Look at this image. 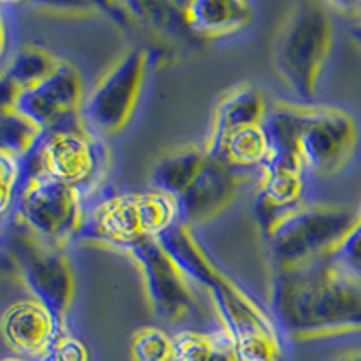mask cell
<instances>
[{
  "label": "cell",
  "mask_w": 361,
  "mask_h": 361,
  "mask_svg": "<svg viewBox=\"0 0 361 361\" xmlns=\"http://www.w3.org/2000/svg\"><path fill=\"white\" fill-rule=\"evenodd\" d=\"M17 215L35 233L60 246L82 226L78 188L40 170L24 185Z\"/></svg>",
  "instance_id": "9c48e42d"
},
{
  "label": "cell",
  "mask_w": 361,
  "mask_h": 361,
  "mask_svg": "<svg viewBox=\"0 0 361 361\" xmlns=\"http://www.w3.org/2000/svg\"><path fill=\"white\" fill-rule=\"evenodd\" d=\"M334 264L353 279L361 280V212L356 226L333 255Z\"/></svg>",
  "instance_id": "603a6c76"
},
{
  "label": "cell",
  "mask_w": 361,
  "mask_h": 361,
  "mask_svg": "<svg viewBox=\"0 0 361 361\" xmlns=\"http://www.w3.org/2000/svg\"><path fill=\"white\" fill-rule=\"evenodd\" d=\"M173 353V338L157 327L137 329L132 336V361H172Z\"/></svg>",
  "instance_id": "7402d4cb"
},
{
  "label": "cell",
  "mask_w": 361,
  "mask_h": 361,
  "mask_svg": "<svg viewBox=\"0 0 361 361\" xmlns=\"http://www.w3.org/2000/svg\"><path fill=\"white\" fill-rule=\"evenodd\" d=\"M2 338L13 353L40 360L62 331L53 312L38 300H17L0 318Z\"/></svg>",
  "instance_id": "4fadbf2b"
},
{
  "label": "cell",
  "mask_w": 361,
  "mask_h": 361,
  "mask_svg": "<svg viewBox=\"0 0 361 361\" xmlns=\"http://www.w3.org/2000/svg\"><path fill=\"white\" fill-rule=\"evenodd\" d=\"M42 172L78 188L96 170V148L83 128L45 134L38 148Z\"/></svg>",
  "instance_id": "5bb4252c"
},
{
  "label": "cell",
  "mask_w": 361,
  "mask_h": 361,
  "mask_svg": "<svg viewBox=\"0 0 361 361\" xmlns=\"http://www.w3.org/2000/svg\"><path fill=\"white\" fill-rule=\"evenodd\" d=\"M357 128L353 116L333 107H302L298 150L305 170L316 176H333L350 159Z\"/></svg>",
  "instance_id": "8fae6325"
},
{
  "label": "cell",
  "mask_w": 361,
  "mask_h": 361,
  "mask_svg": "<svg viewBox=\"0 0 361 361\" xmlns=\"http://www.w3.org/2000/svg\"><path fill=\"white\" fill-rule=\"evenodd\" d=\"M177 221L173 199L159 192L114 195L103 201L94 214L96 231L125 247L141 238H157Z\"/></svg>",
  "instance_id": "52a82bcc"
},
{
  "label": "cell",
  "mask_w": 361,
  "mask_h": 361,
  "mask_svg": "<svg viewBox=\"0 0 361 361\" xmlns=\"http://www.w3.org/2000/svg\"><path fill=\"white\" fill-rule=\"evenodd\" d=\"M271 305L296 340L361 331V283L334 262L275 269Z\"/></svg>",
  "instance_id": "6da1fadb"
},
{
  "label": "cell",
  "mask_w": 361,
  "mask_h": 361,
  "mask_svg": "<svg viewBox=\"0 0 361 361\" xmlns=\"http://www.w3.org/2000/svg\"><path fill=\"white\" fill-rule=\"evenodd\" d=\"M8 251L31 296L49 309L58 325L66 331L74 279L60 246L35 233L17 215L8 235Z\"/></svg>",
  "instance_id": "5b68a950"
},
{
  "label": "cell",
  "mask_w": 361,
  "mask_h": 361,
  "mask_svg": "<svg viewBox=\"0 0 361 361\" xmlns=\"http://www.w3.org/2000/svg\"><path fill=\"white\" fill-rule=\"evenodd\" d=\"M360 214L347 206L311 202L280 212L264 228L276 269L333 257L356 226Z\"/></svg>",
  "instance_id": "3957f363"
},
{
  "label": "cell",
  "mask_w": 361,
  "mask_h": 361,
  "mask_svg": "<svg viewBox=\"0 0 361 361\" xmlns=\"http://www.w3.org/2000/svg\"><path fill=\"white\" fill-rule=\"evenodd\" d=\"M38 361H89V350L78 338L60 333Z\"/></svg>",
  "instance_id": "cb8c5ba5"
},
{
  "label": "cell",
  "mask_w": 361,
  "mask_h": 361,
  "mask_svg": "<svg viewBox=\"0 0 361 361\" xmlns=\"http://www.w3.org/2000/svg\"><path fill=\"white\" fill-rule=\"evenodd\" d=\"M269 152V143L262 123L246 125L243 128L230 132L222 140L215 157L235 166H262Z\"/></svg>",
  "instance_id": "d6986e66"
},
{
  "label": "cell",
  "mask_w": 361,
  "mask_h": 361,
  "mask_svg": "<svg viewBox=\"0 0 361 361\" xmlns=\"http://www.w3.org/2000/svg\"><path fill=\"white\" fill-rule=\"evenodd\" d=\"M20 166H18V157L9 156L6 152H0V212L2 215L8 214L9 206H11L13 197H15V185H17Z\"/></svg>",
  "instance_id": "d4e9b609"
},
{
  "label": "cell",
  "mask_w": 361,
  "mask_h": 361,
  "mask_svg": "<svg viewBox=\"0 0 361 361\" xmlns=\"http://www.w3.org/2000/svg\"><path fill=\"white\" fill-rule=\"evenodd\" d=\"M206 157L208 154H206L204 147H185L163 156L154 164L152 172H150L152 192L169 195L170 199L176 201L202 169Z\"/></svg>",
  "instance_id": "ac0fdd59"
},
{
  "label": "cell",
  "mask_w": 361,
  "mask_h": 361,
  "mask_svg": "<svg viewBox=\"0 0 361 361\" xmlns=\"http://www.w3.org/2000/svg\"><path fill=\"white\" fill-rule=\"evenodd\" d=\"M45 132L13 107H2L0 112V152L20 159L29 154L40 141Z\"/></svg>",
  "instance_id": "44dd1931"
},
{
  "label": "cell",
  "mask_w": 361,
  "mask_h": 361,
  "mask_svg": "<svg viewBox=\"0 0 361 361\" xmlns=\"http://www.w3.org/2000/svg\"><path fill=\"white\" fill-rule=\"evenodd\" d=\"M147 73V51L134 47L103 73L83 102L82 118L102 134H118L130 121Z\"/></svg>",
  "instance_id": "8992f818"
},
{
  "label": "cell",
  "mask_w": 361,
  "mask_h": 361,
  "mask_svg": "<svg viewBox=\"0 0 361 361\" xmlns=\"http://www.w3.org/2000/svg\"><path fill=\"white\" fill-rule=\"evenodd\" d=\"M157 243L172 257L188 280L197 282L209 293L222 331L233 341L240 361H279L280 341L275 324L233 280L212 264L197 240L183 222L157 237Z\"/></svg>",
  "instance_id": "7a4b0ae2"
},
{
  "label": "cell",
  "mask_w": 361,
  "mask_h": 361,
  "mask_svg": "<svg viewBox=\"0 0 361 361\" xmlns=\"http://www.w3.org/2000/svg\"><path fill=\"white\" fill-rule=\"evenodd\" d=\"M83 102L78 69L62 60L47 78L18 92L4 107H13L37 123L45 134H53L58 130L83 128L80 116Z\"/></svg>",
  "instance_id": "30bf717a"
},
{
  "label": "cell",
  "mask_w": 361,
  "mask_h": 361,
  "mask_svg": "<svg viewBox=\"0 0 361 361\" xmlns=\"http://www.w3.org/2000/svg\"><path fill=\"white\" fill-rule=\"evenodd\" d=\"M240 188V177L230 164L217 157H206L202 169L193 177L188 188L176 199L179 222L190 228L221 214Z\"/></svg>",
  "instance_id": "7c38bea8"
},
{
  "label": "cell",
  "mask_w": 361,
  "mask_h": 361,
  "mask_svg": "<svg viewBox=\"0 0 361 361\" xmlns=\"http://www.w3.org/2000/svg\"><path fill=\"white\" fill-rule=\"evenodd\" d=\"M176 353L172 361H240L233 341L224 331L197 333L183 331L173 338Z\"/></svg>",
  "instance_id": "ffe728a7"
},
{
  "label": "cell",
  "mask_w": 361,
  "mask_h": 361,
  "mask_svg": "<svg viewBox=\"0 0 361 361\" xmlns=\"http://www.w3.org/2000/svg\"><path fill=\"white\" fill-rule=\"evenodd\" d=\"M183 13L190 33L215 40L246 29L253 20L255 8L243 0H193L185 2Z\"/></svg>",
  "instance_id": "2e32d148"
},
{
  "label": "cell",
  "mask_w": 361,
  "mask_h": 361,
  "mask_svg": "<svg viewBox=\"0 0 361 361\" xmlns=\"http://www.w3.org/2000/svg\"><path fill=\"white\" fill-rule=\"evenodd\" d=\"M333 42V24L324 4L314 0L295 2L286 11L275 40L273 67L279 78L300 99L316 98L318 80Z\"/></svg>",
  "instance_id": "277c9868"
},
{
  "label": "cell",
  "mask_w": 361,
  "mask_h": 361,
  "mask_svg": "<svg viewBox=\"0 0 361 361\" xmlns=\"http://www.w3.org/2000/svg\"><path fill=\"white\" fill-rule=\"evenodd\" d=\"M60 63V58L38 45L27 44L18 47L2 69V107L9 105L18 92L47 78Z\"/></svg>",
  "instance_id": "e0dca14e"
},
{
  "label": "cell",
  "mask_w": 361,
  "mask_h": 361,
  "mask_svg": "<svg viewBox=\"0 0 361 361\" xmlns=\"http://www.w3.org/2000/svg\"><path fill=\"white\" fill-rule=\"evenodd\" d=\"M266 112V99L257 87L250 83L231 87L215 105L208 137L204 141L206 154L215 157L226 135L246 125L262 123Z\"/></svg>",
  "instance_id": "9a60e30c"
},
{
  "label": "cell",
  "mask_w": 361,
  "mask_h": 361,
  "mask_svg": "<svg viewBox=\"0 0 361 361\" xmlns=\"http://www.w3.org/2000/svg\"><path fill=\"white\" fill-rule=\"evenodd\" d=\"M350 37H353V40L356 42V45L361 49V22L350 29Z\"/></svg>",
  "instance_id": "484cf974"
},
{
  "label": "cell",
  "mask_w": 361,
  "mask_h": 361,
  "mask_svg": "<svg viewBox=\"0 0 361 361\" xmlns=\"http://www.w3.org/2000/svg\"><path fill=\"white\" fill-rule=\"evenodd\" d=\"M338 361H361V350L360 353H350V354H345L343 357H340Z\"/></svg>",
  "instance_id": "4316f807"
},
{
  "label": "cell",
  "mask_w": 361,
  "mask_h": 361,
  "mask_svg": "<svg viewBox=\"0 0 361 361\" xmlns=\"http://www.w3.org/2000/svg\"><path fill=\"white\" fill-rule=\"evenodd\" d=\"M127 251L140 269L152 314L169 325L186 320L197 307V298L190 288V280L157 238H141L127 246Z\"/></svg>",
  "instance_id": "ba28073f"
},
{
  "label": "cell",
  "mask_w": 361,
  "mask_h": 361,
  "mask_svg": "<svg viewBox=\"0 0 361 361\" xmlns=\"http://www.w3.org/2000/svg\"><path fill=\"white\" fill-rule=\"evenodd\" d=\"M4 361H25V360H17V357H9V360H4Z\"/></svg>",
  "instance_id": "83f0119b"
}]
</instances>
